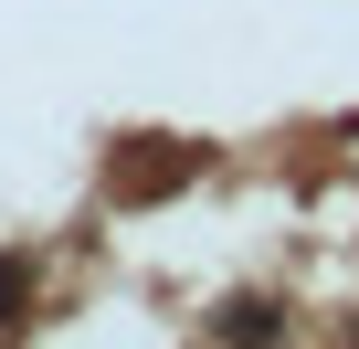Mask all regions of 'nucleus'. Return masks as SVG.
Instances as JSON below:
<instances>
[{
  "label": "nucleus",
  "mask_w": 359,
  "mask_h": 349,
  "mask_svg": "<svg viewBox=\"0 0 359 349\" xmlns=\"http://www.w3.org/2000/svg\"><path fill=\"white\" fill-rule=\"evenodd\" d=\"M0 317H22V265H0Z\"/></svg>",
  "instance_id": "1"
}]
</instances>
